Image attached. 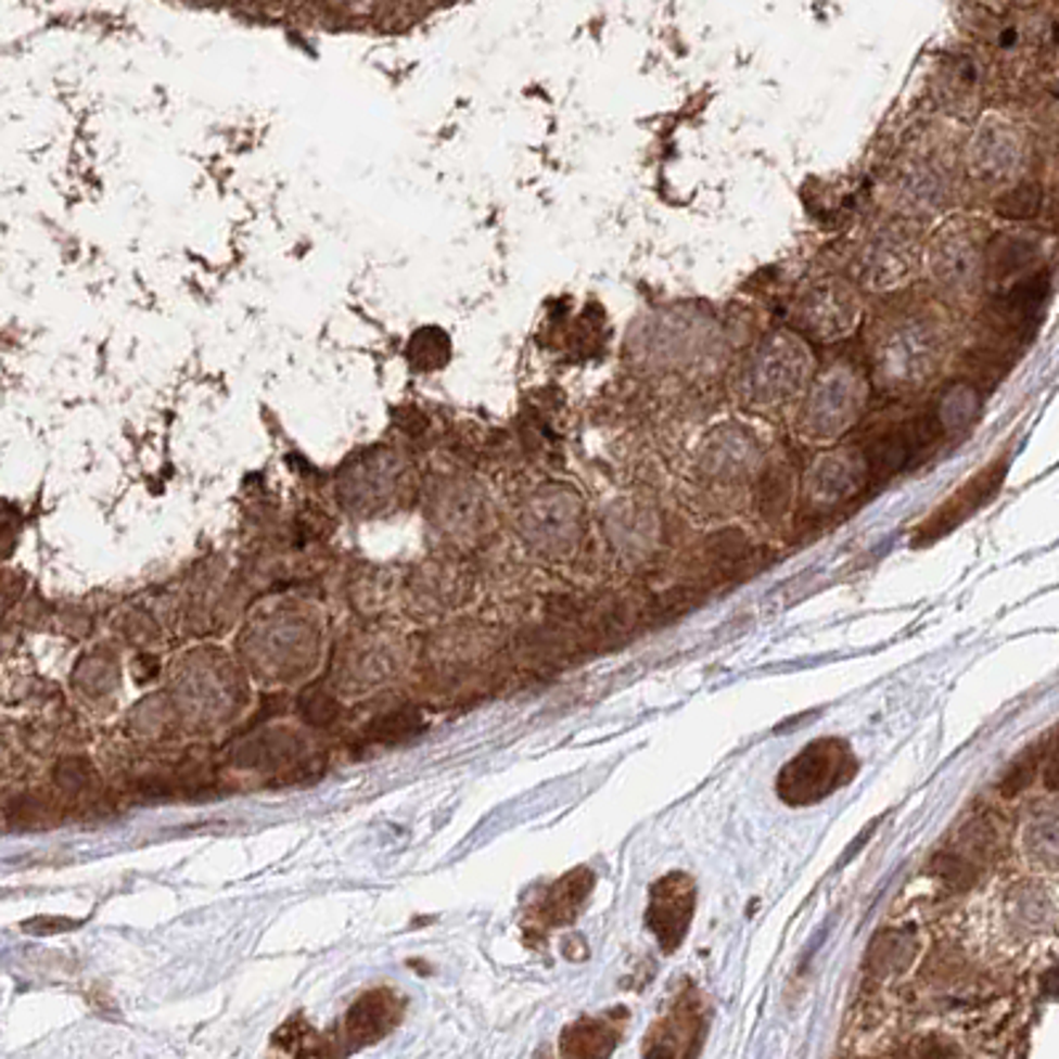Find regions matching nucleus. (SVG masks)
I'll list each match as a JSON object with an SVG mask.
<instances>
[{"instance_id": "nucleus-1", "label": "nucleus", "mask_w": 1059, "mask_h": 1059, "mask_svg": "<svg viewBox=\"0 0 1059 1059\" xmlns=\"http://www.w3.org/2000/svg\"><path fill=\"white\" fill-rule=\"evenodd\" d=\"M1004 475H1007V460L993 462V465L985 468L983 473L974 475L969 484H964L961 492H956L954 497H950L948 502H945L943 508H940L937 513L921 526V534H924L927 539H935L940 534L950 532L956 523H961L964 518H969L974 510H980L983 505H987L993 497H996V492L1001 489L1004 484Z\"/></svg>"}, {"instance_id": "nucleus-2", "label": "nucleus", "mask_w": 1059, "mask_h": 1059, "mask_svg": "<svg viewBox=\"0 0 1059 1059\" xmlns=\"http://www.w3.org/2000/svg\"><path fill=\"white\" fill-rule=\"evenodd\" d=\"M937 438V418H919L901 425L897 431L879 438L871 449L873 473L890 475L914 462V457L924 455Z\"/></svg>"}, {"instance_id": "nucleus-3", "label": "nucleus", "mask_w": 1059, "mask_h": 1059, "mask_svg": "<svg viewBox=\"0 0 1059 1059\" xmlns=\"http://www.w3.org/2000/svg\"><path fill=\"white\" fill-rule=\"evenodd\" d=\"M396 1022H398V1004L394 998H388L385 993H370V996H365L361 1001H356L354 1009H350L348 1017H345L341 1049L350 1051V1049H359V1046L374 1044V1041L383 1038Z\"/></svg>"}, {"instance_id": "nucleus-4", "label": "nucleus", "mask_w": 1059, "mask_h": 1059, "mask_svg": "<svg viewBox=\"0 0 1059 1059\" xmlns=\"http://www.w3.org/2000/svg\"><path fill=\"white\" fill-rule=\"evenodd\" d=\"M616 1046V1033L598 1020H585L563 1033V1059H605Z\"/></svg>"}, {"instance_id": "nucleus-5", "label": "nucleus", "mask_w": 1059, "mask_h": 1059, "mask_svg": "<svg viewBox=\"0 0 1059 1059\" xmlns=\"http://www.w3.org/2000/svg\"><path fill=\"white\" fill-rule=\"evenodd\" d=\"M330 1051L332 1049L327 1046V1041H319V1035H314L306 1022L290 1020L271 1038L269 1059H321L324 1055H330Z\"/></svg>"}, {"instance_id": "nucleus-6", "label": "nucleus", "mask_w": 1059, "mask_h": 1059, "mask_svg": "<svg viewBox=\"0 0 1059 1059\" xmlns=\"http://www.w3.org/2000/svg\"><path fill=\"white\" fill-rule=\"evenodd\" d=\"M1046 295H1049V277H1046V273H1033V277L1017 282L1015 288L1001 297V308L1007 317L1022 324V321H1028L1038 314V308L1044 306Z\"/></svg>"}, {"instance_id": "nucleus-7", "label": "nucleus", "mask_w": 1059, "mask_h": 1059, "mask_svg": "<svg viewBox=\"0 0 1059 1059\" xmlns=\"http://www.w3.org/2000/svg\"><path fill=\"white\" fill-rule=\"evenodd\" d=\"M987 253H991L987 255L991 258V271L996 277H1009V273L1025 269L1033 260V247L1025 240H1017V237H998Z\"/></svg>"}, {"instance_id": "nucleus-8", "label": "nucleus", "mask_w": 1059, "mask_h": 1059, "mask_svg": "<svg viewBox=\"0 0 1059 1059\" xmlns=\"http://www.w3.org/2000/svg\"><path fill=\"white\" fill-rule=\"evenodd\" d=\"M1038 210H1041V189L1033 187V183H1022V187L1011 189V192L1004 194L996 205L998 216L1009 218V221H1025V218H1033Z\"/></svg>"}, {"instance_id": "nucleus-9", "label": "nucleus", "mask_w": 1059, "mask_h": 1059, "mask_svg": "<svg viewBox=\"0 0 1059 1059\" xmlns=\"http://www.w3.org/2000/svg\"><path fill=\"white\" fill-rule=\"evenodd\" d=\"M932 866H935L937 877L943 879V882H948L950 888L964 890L978 879V866H974L972 858H967L964 853L937 855V858L932 860Z\"/></svg>"}, {"instance_id": "nucleus-10", "label": "nucleus", "mask_w": 1059, "mask_h": 1059, "mask_svg": "<svg viewBox=\"0 0 1059 1059\" xmlns=\"http://www.w3.org/2000/svg\"><path fill=\"white\" fill-rule=\"evenodd\" d=\"M710 556L719 569H733L749 558V543L739 532H723L712 537Z\"/></svg>"}, {"instance_id": "nucleus-11", "label": "nucleus", "mask_w": 1059, "mask_h": 1059, "mask_svg": "<svg viewBox=\"0 0 1059 1059\" xmlns=\"http://www.w3.org/2000/svg\"><path fill=\"white\" fill-rule=\"evenodd\" d=\"M787 494H789V486H787V479H783L781 473L767 475L765 486H763V513L767 518L781 515L783 508H787Z\"/></svg>"}, {"instance_id": "nucleus-12", "label": "nucleus", "mask_w": 1059, "mask_h": 1059, "mask_svg": "<svg viewBox=\"0 0 1059 1059\" xmlns=\"http://www.w3.org/2000/svg\"><path fill=\"white\" fill-rule=\"evenodd\" d=\"M1033 773H1035V763H1033V760H1025V763H1017L1009 770L1007 781H1004V787H1001L1004 794L1011 796V794H1017V791L1025 789L1028 783L1033 781Z\"/></svg>"}, {"instance_id": "nucleus-13", "label": "nucleus", "mask_w": 1059, "mask_h": 1059, "mask_svg": "<svg viewBox=\"0 0 1059 1059\" xmlns=\"http://www.w3.org/2000/svg\"><path fill=\"white\" fill-rule=\"evenodd\" d=\"M916 1059H954V1049L937 1038L921 1041L919 1049H916Z\"/></svg>"}, {"instance_id": "nucleus-14", "label": "nucleus", "mask_w": 1059, "mask_h": 1059, "mask_svg": "<svg viewBox=\"0 0 1059 1059\" xmlns=\"http://www.w3.org/2000/svg\"><path fill=\"white\" fill-rule=\"evenodd\" d=\"M1044 783H1046V789L1059 791V743H1057L1055 752H1051L1049 763H1046V767H1044Z\"/></svg>"}]
</instances>
